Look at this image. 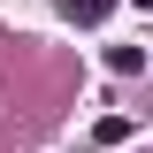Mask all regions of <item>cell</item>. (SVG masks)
Listing matches in <instances>:
<instances>
[{"mask_svg": "<svg viewBox=\"0 0 153 153\" xmlns=\"http://www.w3.org/2000/svg\"><path fill=\"white\" fill-rule=\"evenodd\" d=\"M61 16H69V23H107L115 0H61Z\"/></svg>", "mask_w": 153, "mask_h": 153, "instance_id": "6da1fadb", "label": "cell"}, {"mask_svg": "<svg viewBox=\"0 0 153 153\" xmlns=\"http://www.w3.org/2000/svg\"><path fill=\"white\" fill-rule=\"evenodd\" d=\"M107 69H115V76H130V69H146V54H138V46H107Z\"/></svg>", "mask_w": 153, "mask_h": 153, "instance_id": "7a4b0ae2", "label": "cell"}, {"mask_svg": "<svg viewBox=\"0 0 153 153\" xmlns=\"http://www.w3.org/2000/svg\"><path fill=\"white\" fill-rule=\"evenodd\" d=\"M146 69H153V54H146Z\"/></svg>", "mask_w": 153, "mask_h": 153, "instance_id": "3957f363", "label": "cell"}]
</instances>
